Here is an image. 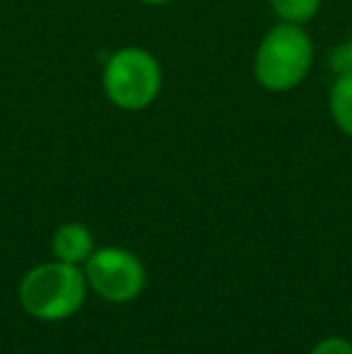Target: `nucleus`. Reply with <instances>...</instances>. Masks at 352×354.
<instances>
[{
	"label": "nucleus",
	"mask_w": 352,
	"mask_h": 354,
	"mask_svg": "<svg viewBox=\"0 0 352 354\" xmlns=\"http://www.w3.org/2000/svg\"><path fill=\"white\" fill-rule=\"evenodd\" d=\"M162 66L155 53L140 46H123L109 56L102 71L106 99L121 111H142L162 92Z\"/></svg>",
	"instance_id": "obj_3"
},
{
	"label": "nucleus",
	"mask_w": 352,
	"mask_h": 354,
	"mask_svg": "<svg viewBox=\"0 0 352 354\" xmlns=\"http://www.w3.org/2000/svg\"><path fill=\"white\" fill-rule=\"evenodd\" d=\"M138 3H142V5H172V3H176V0H138Z\"/></svg>",
	"instance_id": "obj_10"
},
{
	"label": "nucleus",
	"mask_w": 352,
	"mask_h": 354,
	"mask_svg": "<svg viewBox=\"0 0 352 354\" xmlns=\"http://www.w3.org/2000/svg\"><path fill=\"white\" fill-rule=\"evenodd\" d=\"M328 68L333 73L352 71V37L348 39V41L340 44V46L333 48V53H331V61H328Z\"/></svg>",
	"instance_id": "obj_8"
},
{
	"label": "nucleus",
	"mask_w": 352,
	"mask_h": 354,
	"mask_svg": "<svg viewBox=\"0 0 352 354\" xmlns=\"http://www.w3.org/2000/svg\"><path fill=\"white\" fill-rule=\"evenodd\" d=\"M51 251L56 261L71 263V266H85L97 248H94L92 232L80 222H68L56 229L51 239Z\"/></svg>",
	"instance_id": "obj_5"
},
{
	"label": "nucleus",
	"mask_w": 352,
	"mask_h": 354,
	"mask_svg": "<svg viewBox=\"0 0 352 354\" xmlns=\"http://www.w3.org/2000/svg\"><path fill=\"white\" fill-rule=\"evenodd\" d=\"M314 66V41L302 24L280 22L266 32L254 56V77L268 92L299 87Z\"/></svg>",
	"instance_id": "obj_1"
},
{
	"label": "nucleus",
	"mask_w": 352,
	"mask_h": 354,
	"mask_svg": "<svg viewBox=\"0 0 352 354\" xmlns=\"http://www.w3.org/2000/svg\"><path fill=\"white\" fill-rule=\"evenodd\" d=\"M87 277L80 266L44 263L19 282V304L39 321H66L82 308L87 297Z\"/></svg>",
	"instance_id": "obj_2"
},
{
	"label": "nucleus",
	"mask_w": 352,
	"mask_h": 354,
	"mask_svg": "<svg viewBox=\"0 0 352 354\" xmlns=\"http://www.w3.org/2000/svg\"><path fill=\"white\" fill-rule=\"evenodd\" d=\"M328 109L338 131L352 138V71L335 73L328 92Z\"/></svg>",
	"instance_id": "obj_6"
},
{
	"label": "nucleus",
	"mask_w": 352,
	"mask_h": 354,
	"mask_svg": "<svg viewBox=\"0 0 352 354\" xmlns=\"http://www.w3.org/2000/svg\"><path fill=\"white\" fill-rule=\"evenodd\" d=\"M87 284L111 304H128L145 289L147 272L136 253L126 248H99L85 263Z\"/></svg>",
	"instance_id": "obj_4"
},
{
	"label": "nucleus",
	"mask_w": 352,
	"mask_h": 354,
	"mask_svg": "<svg viewBox=\"0 0 352 354\" xmlns=\"http://www.w3.org/2000/svg\"><path fill=\"white\" fill-rule=\"evenodd\" d=\"M268 5L280 22L302 24V27L311 22L321 10V0H268Z\"/></svg>",
	"instance_id": "obj_7"
},
{
	"label": "nucleus",
	"mask_w": 352,
	"mask_h": 354,
	"mask_svg": "<svg viewBox=\"0 0 352 354\" xmlns=\"http://www.w3.org/2000/svg\"><path fill=\"white\" fill-rule=\"evenodd\" d=\"M311 354H352V342L343 337H326L311 350Z\"/></svg>",
	"instance_id": "obj_9"
}]
</instances>
